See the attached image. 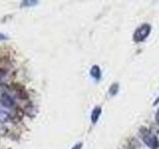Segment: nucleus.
I'll list each match as a JSON object with an SVG mask.
<instances>
[{
    "label": "nucleus",
    "instance_id": "obj_1",
    "mask_svg": "<svg viewBox=\"0 0 159 149\" xmlns=\"http://www.w3.org/2000/svg\"><path fill=\"white\" fill-rule=\"evenodd\" d=\"M151 32V26L149 24H143L141 25L140 27H138L135 32L133 34V40L135 41L136 43H140L143 42L145 40L149 34Z\"/></svg>",
    "mask_w": 159,
    "mask_h": 149
},
{
    "label": "nucleus",
    "instance_id": "obj_2",
    "mask_svg": "<svg viewBox=\"0 0 159 149\" xmlns=\"http://www.w3.org/2000/svg\"><path fill=\"white\" fill-rule=\"evenodd\" d=\"M142 139H143V142L145 143L150 149H158L159 148L158 138L155 134H153L152 132L145 130L142 135Z\"/></svg>",
    "mask_w": 159,
    "mask_h": 149
},
{
    "label": "nucleus",
    "instance_id": "obj_3",
    "mask_svg": "<svg viewBox=\"0 0 159 149\" xmlns=\"http://www.w3.org/2000/svg\"><path fill=\"white\" fill-rule=\"evenodd\" d=\"M102 113V108L101 106H96L92 111V114H91V119H92V122L94 124L97 123L98 118H99V115H101Z\"/></svg>",
    "mask_w": 159,
    "mask_h": 149
},
{
    "label": "nucleus",
    "instance_id": "obj_4",
    "mask_svg": "<svg viewBox=\"0 0 159 149\" xmlns=\"http://www.w3.org/2000/svg\"><path fill=\"white\" fill-rule=\"evenodd\" d=\"M89 74H91V76L94 79H101V76H102L101 69H99V67L97 66V65H94V66L92 67L91 71H89Z\"/></svg>",
    "mask_w": 159,
    "mask_h": 149
},
{
    "label": "nucleus",
    "instance_id": "obj_5",
    "mask_svg": "<svg viewBox=\"0 0 159 149\" xmlns=\"http://www.w3.org/2000/svg\"><path fill=\"white\" fill-rule=\"evenodd\" d=\"M118 84L116 83V84H113L111 86V88H109V94L111 96H114V94H116L117 92H118Z\"/></svg>",
    "mask_w": 159,
    "mask_h": 149
},
{
    "label": "nucleus",
    "instance_id": "obj_6",
    "mask_svg": "<svg viewBox=\"0 0 159 149\" xmlns=\"http://www.w3.org/2000/svg\"><path fill=\"white\" fill-rule=\"evenodd\" d=\"M38 1H31V0H25V1L21 2V7H30V6H34V5L38 4Z\"/></svg>",
    "mask_w": 159,
    "mask_h": 149
},
{
    "label": "nucleus",
    "instance_id": "obj_7",
    "mask_svg": "<svg viewBox=\"0 0 159 149\" xmlns=\"http://www.w3.org/2000/svg\"><path fill=\"white\" fill-rule=\"evenodd\" d=\"M9 37L6 36L5 34H2V33H0V41H5V40H8Z\"/></svg>",
    "mask_w": 159,
    "mask_h": 149
},
{
    "label": "nucleus",
    "instance_id": "obj_8",
    "mask_svg": "<svg viewBox=\"0 0 159 149\" xmlns=\"http://www.w3.org/2000/svg\"><path fill=\"white\" fill-rule=\"evenodd\" d=\"M82 146H83V143H78L72 149H82Z\"/></svg>",
    "mask_w": 159,
    "mask_h": 149
},
{
    "label": "nucleus",
    "instance_id": "obj_9",
    "mask_svg": "<svg viewBox=\"0 0 159 149\" xmlns=\"http://www.w3.org/2000/svg\"><path fill=\"white\" fill-rule=\"evenodd\" d=\"M155 118H156V122L159 124V111H158L157 113H156V117H155Z\"/></svg>",
    "mask_w": 159,
    "mask_h": 149
},
{
    "label": "nucleus",
    "instance_id": "obj_10",
    "mask_svg": "<svg viewBox=\"0 0 159 149\" xmlns=\"http://www.w3.org/2000/svg\"><path fill=\"white\" fill-rule=\"evenodd\" d=\"M158 102H159V97H158V98L156 99V102H154V104H157Z\"/></svg>",
    "mask_w": 159,
    "mask_h": 149
}]
</instances>
